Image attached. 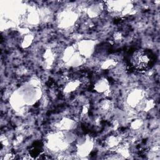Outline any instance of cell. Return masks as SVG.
<instances>
[{
    "instance_id": "6da1fadb",
    "label": "cell",
    "mask_w": 160,
    "mask_h": 160,
    "mask_svg": "<svg viewBox=\"0 0 160 160\" xmlns=\"http://www.w3.org/2000/svg\"><path fill=\"white\" fill-rule=\"evenodd\" d=\"M132 68L138 72L148 71L151 65V56L150 53L144 49L136 50L131 57Z\"/></svg>"
}]
</instances>
